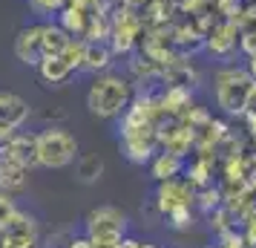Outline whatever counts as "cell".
<instances>
[{
    "mask_svg": "<svg viewBox=\"0 0 256 248\" xmlns=\"http://www.w3.org/2000/svg\"><path fill=\"white\" fill-rule=\"evenodd\" d=\"M132 98H136V81L112 70L92 75L86 87V110L92 118H101V121L121 118Z\"/></svg>",
    "mask_w": 256,
    "mask_h": 248,
    "instance_id": "6da1fadb",
    "label": "cell"
},
{
    "mask_svg": "<svg viewBox=\"0 0 256 248\" xmlns=\"http://www.w3.org/2000/svg\"><path fill=\"white\" fill-rule=\"evenodd\" d=\"M254 78L248 75L244 67H219L213 72V93H216V104L222 107V113L228 116H242L248 110V98L254 93Z\"/></svg>",
    "mask_w": 256,
    "mask_h": 248,
    "instance_id": "7a4b0ae2",
    "label": "cell"
},
{
    "mask_svg": "<svg viewBox=\"0 0 256 248\" xmlns=\"http://www.w3.org/2000/svg\"><path fill=\"white\" fill-rule=\"evenodd\" d=\"M35 147L38 167H46V170H64L81 153V144L75 139V133H70L60 124H49L40 133H35Z\"/></svg>",
    "mask_w": 256,
    "mask_h": 248,
    "instance_id": "3957f363",
    "label": "cell"
},
{
    "mask_svg": "<svg viewBox=\"0 0 256 248\" xmlns=\"http://www.w3.org/2000/svg\"><path fill=\"white\" fill-rule=\"evenodd\" d=\"M86 236L92 248H118V242L127 236V216L116 205H98L86 213Z\"/></svg>",
    "mask_w": 256,
    "mask_h": 248,
    "instance_id": "277c9868",
    "label": "cell"
},
{
    "mask_svg": "<svg viewBox=\"0 0 256 248\" xmlns=\"http://www.w3.org/2000/svg\"><path fill=\"white\" fill-rule=\"evenodd\" d=\"M40 245V225L29 211L12 213V219L0 228V248H38Z\"/></svg>",
    "mask_w": 256,
    "mask_h": 248,
    "instance_id": "5b68a950",
    "label": "cell"
},
{
    "mask_svg": "<svg viewBox=\"0 0 256 248\" xmlns=\"http://www.w3.org/2000/svg\"><path fill=\"white\" fill-rule=\"evenodd\" d=\"M118 133H121V150H124V156L132 165H150V159L158 153V130H156V124L118 130Z\"/></svg>",
    "mask_w": 256,
    "mask_h": 248,
    "instance_id": "8992f818",
    "label": "cell"
},
{
    "mask_svg": "<svg viewBox=\"0 0 256 248\" xmlns=\"http://www.w3.org/2000/svg\"><path fill=\"white\" fill-rule=\"evenodd\" d=\"M32 118V104L12 90H0V139L24 130Z\"/></svg>",
    "mask_w": 256,
    "mask_h": 248,
    "instance_id": "52a82bcc",
    "label": "cell"
},
{
    "mask_svg": "<svg viewBox=\"0 0 256 248\" xmlns=\"http://www.w3.org/2000/svg\"><path fill=\"white\" fill-rule=\"evenodd\" d=\"M193 199H196V188L184 176H176V179H167V182H158L152 205L162 216H167L176 208H193Z\"/></svg>",
    "mask_w": 256,
    "mask_h": 248,
    "instance_id": "ba28073f",
    "label": "cell"
},
{
    "mask_svg": "<svg viewBox=\"0 0 256 248\" xmlns=\"http://www.w3.org/2000/svg\"><path fill=\"white\" fill-rule=\"evenodd\" d=\"M0 159L14 162V165L32 167L38 165V147H35V133L29 130H18L6 139H0Z\"/></svg>",
    "mask_w": 256,
    "mask_h": 248,
    "instance_id": "9c48e42d",
    "label": "cell"
},
{
    "mask_svg": "<svg viewBox=\"0 0 256 248\" xmlns=\"http://www.w3.org/2000/svg\"><path fill=\"white\" fill-rule=\"evenodd\" d=\"M14 55L26 67H38L40 58H46L44 55V24H29L18 32V38H14Z\"/></svg>",
    "mask_w": 256,
    "mask_h": 248,
    "instance_id": "30bf717a",
    "label": "cell"
},
{
    "mask_svg": "<svg viewBox=\"0 0 256 248\" xmlns=\"http://www.w3.org/2000/svg\"><path fill=\"white\" fill-rule=\"evenodd\" d=\"M35 70H38V78L46 84V87H64V84L75 75V67H72L60 52L58 55H46V58H40V64H38Z\"/></svg>",
    "mask_w": 256,
    "mask_h": 248,
    "instance_id": "8fae6325",
    "label": "cell"
},
{
    "mask_svg": "<svg viewBox=\"0 0 256 248\" xmlns=\"http://www.w3.org/2000/svg\"><path fill=\"white\" fill-rule=\"evenodd\" d=\"M112 58H116V52L106 41H84V72H92V75L106 72L112 67Z\"/></svg>",
    "mask_w": 256,
    "mask_h": 248,
    "instance_id": "7c38bea8",
    "label": "cell"
},
{
    "mask_svg": "<svg viewBox=\"0 0 256 248\" xmlns=\"http://www.w3.org/2000/svg\"><path fill=\"white\" fill-rule=\"evenodd\" d=\"M236 47H239V32L233 24H219L208 38V49L216 58H230Z\"/></svg>",
    "mask_w": 256,
    "mask_h": 248,
    "instance_id": "4fadbf2b",
    "label": "cell"
},
{
    "mask_svg": "<svg viewBox=\"0 0 256 248\" xmlns=\"http://www.w3.org/2000/svg\"><path fill=\"white\" fill-rule=\"evenodd\" d=\"M184 162L182 156L176 153H167V150H158V153L150 159V173L156 182H167V179H176L184 173Z\"/></svg>",
    "mask_w": 256,
    "mask_h": 248,
    "instance_id": "5bb4252c",
    "label": "cell"
},
{
    "mask_svg": "<svg viewBox=\"0 0 256 248\" xmlns=\"http://www.w3.org/2000/svg\"><path fill=\"white\" fill-rule=\"evenodd\" d=\"M26 185H29V167L0 159V190L18 193V190H24Z\"/></svg>",
    "mask_w": 256,
    "mask_h": 248,
    "instance_id": "9a60e30c",
    "label": "cell"
},
{
    "mask_svg": "<svg viewBox=\"0 0 256 248\" xmlns=\"http://www.w3.org/2000/svg\"><path fill=\"white\" fill-rule=\"evenodd\" d=\"M104 173V159L98 153H86V156H78V165H75V176L78 182L84 185H95Z\"/></svg>",
    "mask_w": 256,
    "mask_h": 248,
    "instance_id": "2e32d148",
    "label": "cell"
},
{
    "mask_svg": "<svg viewBox=\"0 0 256 248\" xmlns=\"http://www.w3.org/2000/svg\"><path fill=\"white\" fill-rule=\"evenodd\" d=\"M164 219H167V225H170L173 231H187V228L193 225V208H176V211H170Z\"/></svg>",
    "mask_w": 256,
    "mask_h": 248,
    "instance_id": "e0dca14e",
    "label": "cell"
},
{
    "mask_svg": "<svg viewBox=\"0 0 256 248\" xmlns=\"http://www.w3.org/2000/svg\"><path fill=\"white\" fill-rule=\"evenodd\" d=\"M66 0H29V9L38 15V18H52L64 9Z\"/></svg>",
    "mask_w": 256,
    "mask_h": 248,
    "instance_id": "ac0fdd59",
    "label": "cell"
},
{
    "mask_svg": "<svg viewBox=\"0 0 256 248\" xmlns=\"http://www.w3.org/2000/svg\"><path fill=\"white\" fill-rule=\"evenodd\" d=\"M210 248H248L244 245V236L242 231H236V228H230V231H224V234H219V242Z\"/></svg>",
    "mask_w": 256,
    "mask_h": 248,
    "instance_id": "d6986e66",
    "label": "cell"
},
{
    "mask_svg": "<svg viewBox=\"0 0 256 248\" xmlns=\"http://www.w3.org/2000/svg\"><path fill=\"white\" fill-rule=\"evenodd\" d=\"M18 211V205H14V193H6V190H0V228L12 219V213Z\"/></svg>",
    "mask_w": 256,
    "mask_h": 248,
    "instance_id": "ffe728a7",
    "label": "cell"
},
{
    "mask_svg": "<svg viewBox=\"0 0 256 248\" xmlns=\"http://www.w3.org/2000/svg\"><path fill=\"white\" fill-rule=\"evenodd\" d=\"M66 248H92V242H90V236H72L70 242H66Z\"/></svg>",
    "mask_w": 256,
    "mask_h": 248,
    "instance_id": "44dd1931",
    "label": "cell"
},
{
    "mask_svg": "<svg viewBox=\"0 0 256 248\" xmlns=\"http://www.w3.org/2000/svg\"><path fill=\"white\" fill-rule=\"evenodd\" d=\"M141 245H144V242H141V239H136V236H124V239L118 242V248H141Z\"/></svg>",
    "mask_w": 256,
    "mask_h": 248,
    "instance_id": "7402d4cb",
    "label": "cell"
},
{
    "mask_svg": "<svg viewBox=\"0 0 256 248\" xmlns=\"http://www.w3.org/2000/svg\"><path fill=\"white\" fill-rule=\"evenodd\" d=\"M244 70H248V75L256 81V52H250V58H248V67H244Z\"/></svg>",
    "mask_w": 256,
    "mask_h": 248,
    "instance_id": "603a6c76",
    "label": "cell"
}]
</instances>
